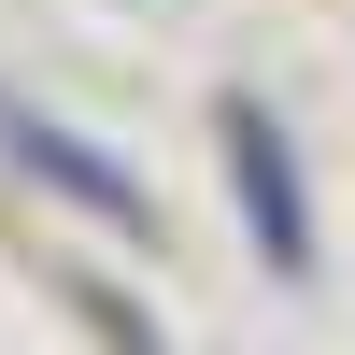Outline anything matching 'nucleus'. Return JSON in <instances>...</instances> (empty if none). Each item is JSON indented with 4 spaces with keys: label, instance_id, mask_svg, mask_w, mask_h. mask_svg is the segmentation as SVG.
Instances as JSON below:
<instances>
[{
    "label": "nucleus",
    "instance_id": "nucleus-1",
    "mask_svg": "<svg viewBox=\"0 0 355 355\" xmlns=\"http://www.w3.org/2000/svg\"><path fill=\"white\" fill-rule=\"evenodd\" d=\"M0 157H15L28 185H43V199H71V214H100L114 242H157V199H142V171L114 157V142H85V128H57V114L0 100Z\"/></svg>",
    "mask_w": 355,
    "mask_h": 355
},
{
    "label": "nucleus",
    "instance_id": "nucleus-2",
    "mask_svg": "<svg viewBox=\"0 0 355 355\" xmlns=\"http://www.w3.org/2000/svg\"><path fill=\"white\" fill-rule=\"evenodd\" d=\"M227 185H242V227H256V256L299 284V270H313V214H299V157H284V128H270L256 100H227Z\"/></svg>",
    "mask_w": 355,
    "mask_h": 355
}]
</instances>
